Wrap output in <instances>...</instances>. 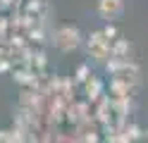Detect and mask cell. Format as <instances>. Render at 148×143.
Instances as JSON below:
<instances>
[{
	"instance_id": "obj_5",
	"label": "cell",
	"mask_w": 148,
	"mask_h": 143,
	"mask_svg": "<svg viewBox=\"0 0 148 143\" xmlns=\"http://www.w3.org/2000/svg\"><path fill=\"white\" fill-rule=\"evenodd\" d=\"M132 55V43L127 38H115L112 41V57H122V60H129Z\"/></svg>"
},
{
	"instance_id": "obj_10",
	"label": "cell",
	"mask_w": 148,
	"mask_h": 143,
	"mask_svg": "<svg viewBox=\"0 0 148 143\" xmlns=\"http://www.w3.org/2000/svg\"><path fill=\"white\" fill-rule=\"evenodd\" d=\"M103 31H105V36H108V38H115V36H117V31H115V26H105Z\"/></svg>"
},
{
	"instance_id": "obj_8",
	"label": "cell",
	"mask_w": 148,
	"mask_h": 143,
	"mask_svg": "<svg viewBox=\"0 0 148 143\" xmlns=\"http://www.w3.org/2000/svg\"><path fill=\"white\" fill-rule=\"evenodd\" d=\"M72 112H74V119H84L86 117V105H72Z\"/></svg>"
},
{
	"instance_id": "obj_3",
	"label": "cell",
	"mask_w": 148,
	"mask_h": 143,
	"mask_svg": "<svg viewBox=\"0 0 148 143\" xmlns=\"http://www.w3.org/2000/svg\"><path fill=\"white\" fill-rule=\"evenodd\" d=\"M98 14L105 22H115L124 14V0H98Z\"/></svg>"
},
{
	"instance_id": "obj_12",
	"label": "cell",
	"mask_w": 148,
	"mask_h": 143,
	"mask_svg": "<svg viewBox=\"0 0 148 143\" xmlns=\"http://www.w3.org/2000/svg\"><path fill=\"white\" fill-rule=\"evenodd\" d=\"M146 138H148V131H146Z\"/></svg>"
},
{
	"instance_id": "obj_11",
	"label": "cell",
	"mask_w": 148,
	"mask_h": 143,
	"mask_svg": "<svg viewBox=\"0 0 148 143\" xmlns=\"http://www.w3.org/2000/svg\"><path fill=\"white\" fill-rule=\"evenodd\" d=\"M3 3H10V0H3Z\"/></svg>"
},
{
	"instance_id": "obj_4",
	"label": "cell",
	"mask_w": 148,
	"mask_h": 143,
	"mask_svg": "<svg viewBox=\"0 0 148 143\" xmlns=\"http://www.w3.org/2000/svg\"><path fill=\"white\" fill-rule=\"evenodd\" d=\"M84 91L88 95V100H100V95H103V81L98 76H88L84 81Z\"/></svg>"
},
{
	"instance_id": "obj_9",
	"label": "cell",
	"mask_w": 148,
	"mask_h": 143,
	"mask_svg": "<svg viewBox=\"0 0 148 143\" xmlns=\"http://www.w3.org/2000/svg\"><path fill=\"white\" fill-rule=\"evenodd\" d=\"M88 76H91V74H88V67H86V64H81L79 69H77V79H81V81H86Z\"/></svg>"
},
{
	"instance_id": "obj_6",
	"label": "cell",
	"mask_w": 148,
	"mask_h": 143,
	"mask_svg": "<svg viewBox=\"0 0 148 143\" xmlns=\"http://www.w3.org/2000/svg\"><path fill=\"white\" fill-rule=\"evenodd\" d=\"M122 133L127 136V141H129V143L136 141V138H141V129H138L136 124H129V127H124V129H122Z\"/></svg>"
},
{
	"instance_id": "obj_1",
	"label": "cell",
	"mask_w": 148,
	"mask_h": 143,
	"mask_svg": "<svg viewBox=\"0 0 148 143\" xmlns=\"http://www.w3.org/2000/svg\"><path fill=\"white\" fill-rule=\"evenodd\" d=\"M86 50L93 60L108 62V57H112V38H108L105 31H93L86 38Z\"/></svg>"
},
{
	"instance_id": "obj_2",
	"label": "cell",
	"mask_w": 148,
	"mask_h": 143,
	"mask_svg": "<svg viewBox=\"0 0 148 143\" xmlns=\"http://www.w3.org/2000/svg\"><path fill=\"white\" fill-rule=\"evenodd\" d=\"M53 43L58 45L62 53H72V50H77L81 45V31L77 26H72V24H64V26H60L58 31H55Z\"/></svg>"
},
{
	"instance_id": "obj_7",
	"label": "cell",
	"mask_w": 148,
	"mask_h": 143,
	"mask_svg": "<svg viewBox=\"0 0 148 143\" xmlns=\"http://www.w3.org/2000/svg\"><path fill=\"white\" fill-rule=\"evenodd\" d=\"M108 110H112V103L105 98V100H100V105H98V117H100V122H108V119H110V117H108Z\"/></svg>"
}]
</instances>
